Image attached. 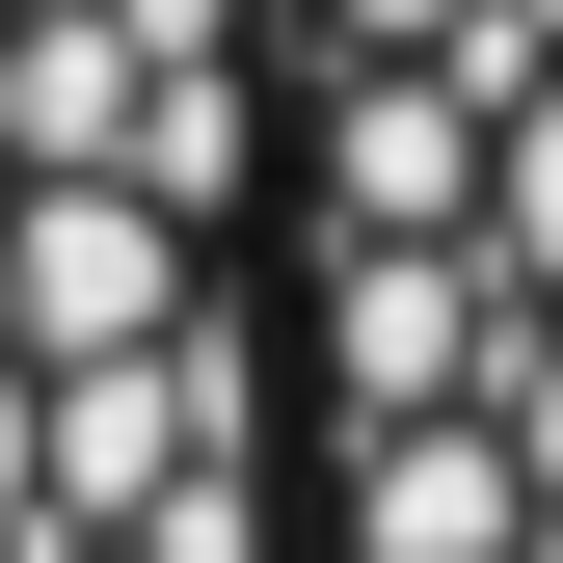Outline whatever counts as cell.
Here are the masks:
<instances>
[{"instance_id": "6da1fadb", "label": "cell", "mask_w": 563, "mask_h": 563, "mask_svg": "<svg viewBox=\"0 0 563 563\" xmlns=\"http://www.w3.org/2000/svg\"><path fill=\"white\" fill-rule=\"evenodd\" d=\"M0 563H322L296 0H0Z\"/></svg>"}, {"instance_id": "7a4b0ae2", "label": "cell", "mask_w": 563, "mask_h": 563, "mask_svg": "<svg viewBox=\"0 0 563 563\" xmlns=\"http://www.w3.org/2000/svg\"><path fill=\"white\" fill-rule=\"evenodd\" d=\"M322 563H563V0H296Z\"/></svg>"}]
</instances>
